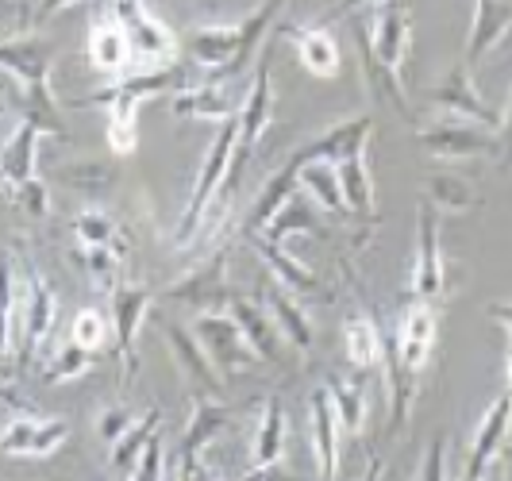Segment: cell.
Listing matches in <instances>:
<instances>
[{
    "label": "cell",
    "instance_id": "cell-1",
    "mask_svg": "<svg viewBox=\"0 0 512 481\" xmlns=\"http://www.w3.org/2000/svg\"><path fill=\"white\" fill-rule=\"evenodd\" d=\"M278 8H282V0H266L243 24L193 27L185 35V47L193 54V62L208 70V85H224L251 66V58H255L262 35L270 31V20L278 16Z\"/></svg>",
    "mask_w": 512,
    "mask_h": 481
},
{
    "label": "cell",
    "instance_id": "cell-2",
    "mask_svg": "<svg viewBox=\"0 0 512 481\" xmlns=\"http://www.w3.org/2000/svg\"><path fill=\"white\" fill-rule=\"evenodd\" d=\"M436 347V312L432 301H412L397 324V335L385 343L382 362L389 366V393H393V431L409 420L416 378L428 366Z\"/></svg>",
    "mask_w": 512,
    "mask_h": 481
},
{
    "label": "cell",
    "instance_id": "cell-3",
    "mask_svg": "<svg viewBox=\"0 0 512 481\" xmlns=\"http://www.w3.org/2000/svg\"><path fill=\"white\" fill-rule=\"evenodd\" d=\"M235 131H239L235 116H231V120H220V131H216V139H212V147H208L205 166H201L197 185H193V193H189V204H185V212H181L178 235H174L178 247H189V243L197 239V231L205 228L208 204H212V197H216L220 181H224V174H228L231 154H235Z\"/></svg>",
    "mask_w": 512,
    "mask_h": 481
},
{
    "label": "cell",
    "instance_id": "cell-4",
    "mask_svg": "<svg viewBox=\"0 0 512 481\" xmlns=\"http://www.w3.org/2000/svg\"><path fill=\"white\" fill-rule=\"evenodd\" d=\"M112 20L124 27L128 47L135 58L154 62V70L158 66H174V58H178V35L162 24L143 0H116L112 4Z\"/></svg>",
    "mask_w": 512,
    "mask_h": 481
},
{
    "label": "cell",
    "instance_id": "cell-5",
    "mask_svg": "<svg viewBox=\"0 0 512 481\" xmlns=\"http://www.w3.org/2000/svg\"><path fill=\"white\" fill-rule=\"evenodd\" d=\"M416 143L432 158H447V162H462V158H493L497 154V131L474 124V120H439L416 131Z\"/></svg>",
    "mask_w": 512,
    "mask_h": 481
},
{
    "label": "cell",
    "instance_id": "cell-6",
    "mask_svg": "<svg viewBox=\"0 0 512 481\" xmlns=\"http://www.w3.org/2000/svg\"><path fill=\"white\" fill-rule=\"evenodd\" d=\"M193 335H197L201 351H205L208 362L216 366L220 378H235L239 370H247V366L255 362V351L247 347L243 331H239V324L231 320L228 312H216V308L201 312L197 324H193Z\"/></svg>",
    "mask_w": 512,
    "mask_h": 481
},
{
    "label": "cell",
    "instance_id": "cell-7",
    "mask_svg": "<svg viewBox=\"0 0 512 481\" xmlns=\"http://www.w3.org/2000/svg\"><path fill=\"white\" fill-rule=\"evenodd\" d=\"M274 120V89H270V54L262 51L255 62V77H251V89L235 112V162H247V154L255 151V143L262 139V131Z\"/></svg>",
    "mask_w": 512,
    "mask_h": 481
},
{
    "label": "cell",
    "instance_id": "cell-8",
    "mask_svg": "<svg viewBox=\"0 0 512 481\" xmlns=\"http://www.w3.org/2000/svg\"><path fill=\"white\" fill-rule=\"evenodd\" d=\"M70 439V424L66 420H43V416H12L4 431H0V455H20V458H47L54 455L62 443Z\"/></svg>",
    "mask_w": 512,
    "mask_h": 481
},
{
    "label": "cell",
    "instance_id": "cell-9",
    "mask_svg": "<svg viewBox=\"0 0 512 481\" xmlns=\"http://www.w3.org/2000/svg\"><path fill=\"white\" fill-rule=\"evenodd\" d=\"M228 424V408L220 405L212 393H201L193 389V408H189V428L181 435V474L193 478V474H208L201 466V455L205 447L224 431Z\"/></svg>",
    "mask_w": 512,
    "mask_h": 481
},
{
    "label": "cell",
    "instance_id": "cell-10",
    "mask_svg": "<svg viewBox=\"0 0 512 481\" xmlns=\"http://www.w3.org/2000/svg\"><path fill=\"white\" fill-rule=\"evenodd\" d=\"M432 104L443 108L447 116L474 120V124L489 127V131H501V127H505V112H501V108H489V104L478 97V89H474L466 66H455L451 74L439 81L436 89H432Z\"/></svg>",
    "mask_w": 512,
    "mask_h": 481
},
{
    "label": "cell",
    "instance_id": "cell-11",
    "mask_svg": "<svg viewBox=\"0 0 512 481\" xmlns=\"http://www.w3.org/2000/svg\"><path fill=\"white\" fill-rule=\"evenodd\" d=\"M154 293L139 289V285H116L112 289V335H116V358L124 362V374H135V339H139V324L151 312Z\"/></svg>",
    "mask_w": 512,
    "mask_h": 481
},
{
    "label": "cell",
    "instance_id": "cell-12",
    "mask_svg": "<svg viewBox=\"0 0 512 481\" xmlns=\"http://www.w3.org/2000/svg\"><path fill=\"white\" fill-rule=\"evenodd\" d=\"M54 316H58V301L47 278L27 266V304H24V339H20V366H27L31 358L43 351V343L51 339Z\"/></svg>",
    "mask_w": 512,
    "mask_h": 481
},
{
    "label": "cell",
    "instance_id": "cell-13",
    "mask_svg": "<svg viewBox=\"0 0 512 481\" xmlns=\"http://www.w3.org/2000/svg\"><path fill=\"white\" fill-rule=\"evenodd\" d=\"M443 293V254H439V208L420 204V239L412 270V301H436Z\"/></svg>",
    "mask_w": 512,
    "mask_h": 481
},
{
    "label": "cell",
    "instance_id": "cell-14",
    "mask_svg": "<svg viewBox=\"0 0 512 481\" xmlns=\"http://www.w3.org/2000/svg\"><path fill=\"white\" fill-rule=\"evenodd\" d=\"M509 389L489 405V412L482 416V424L474 431V443H470V458L462 466V478L466 481H482L493 470V458L505 451V435H509Z\"/></svg>",
    "mask_w": 512,
    "mask_h": 481
},
{
    "label": "cell",
    "instance_id": "cell-15",
    "mask_svg": "<svg viewBox=\"0 0 512 481\" xmlns=\"http://www.w3.org/2000/svg\"><path fill=\"white\" fill-rule=\"evenodd\" d=\"M0 70L20 81V89L51 85V47L39 39H0Z\"/></svg>",
    "mask_w": 512,
    "mask_h": 481
},
{
    "label": "cell",
    "instance_id": "cell-16",
    "mask_svg": "<svg viewBox=\"0 0 512 481\" xmlns=\"http://www.w3.org/2000/svg\"><path fill=\"white\" fill-rule=\"evenodd\" d=\"M409 35H412V20L401 4H385L374 20V35H366L374 58L382 62L389 74H401L405 66V54H409Z\"/></svg>",
    "mask_w": 512,
    "mask_h": 481
},
{
    "label": "cell",
    "instance_id": "cell-17",
    "mask_svg": "<svg viewBox=\"0 0 512 481\" xmlns=\"http://www.w3.org/2000/svg\"><path fill=\"white\" fill-rule=\"evenodd\" d=\"M509 24V0H474V24H470V39H466V70H474L509 35Z\"/></svg>",
    "mask_w": 512,
    "mask_h": 481
},
{
    "label": "cell",
    "instance_id": "cell-18",
    "mask_svg": "<svg viewBox=\"0 0 512 481\" xmlns=\"http://www.w3.org/2000/svg\"><path fill=\"white\" fill-rule=\"evenodd\" d=\"M370 131H374V120H370V116H355V120H347V124H335V127H328L320 139H312L308 147H301V151L293 154V162H308V158L339 162V158H347V154L366 151Z\"/></svg>",
    "mask_w": 512,
    "mask_h": 481
},
{
    "label": "cell",
    "instance_id": "cell-19",
    "mask_svg": "<svg viewBox=\"0 0 512 481\" xmlns=\"http://www.w3.org/2000/svg\"><path fill=\"white\" fill-rule=\"evenodd\" d=\"M308 412H312V451H316V470H320V478H335V470H339V420H335V408H332L328 389H316V393H312Z\"/></svg>",
    "mask_w": 512,
    "mask_h": 481
},
{
    "label": "cell",
    "instance_id": "cell-20",
    "mask_svg": "<svg viewBox=\"0 0 512 481\" xmlns=\"http://www.w3.org/2000/svg\"><path fill=\"white\" fill-rule=\"evenodd\" d=\"M251 243H255L258 258L274 270V278L282 281L285 289H293V293H305V297H320V301H328V289H324V281L316 278L308 266H301L293 254L282 251V243H270V239H262V235H251Z\"/></svg>",
    "mask_w": 512,
    "mask_h": 481
},
{
    "label": "cell",
    "instance_id": "cell-21",
    "mask_svg": "<svg viewBox=\"0 0 512 481\" xmlns=\"http://www.w3.org/2000/svg\"><path fill=\"white\" fill-rule=\"evenodd\" d=\"M282 35L297 47V58L308 74L316 77H335L339 74V47L324 27H301V24H285Z\"/></svg>",
    "mask_w": 512,
    "mask_h": 481
},
{
    "label": "cell",
    "instance_id": "cell-22",
    "mask_svg": "<svg viewBox=\"0 0 512 481\" xmlns=\"http://www.w3.org/2000/svg\"><path fill=\"white\" fill-rule=\"evenodd\" d=\"M166 343H170V355L181 366V374L193 381V389H201V393H216L220 389V374H216V366L201 351L193 331L178 328V324H166Z\"/></svg>",
    "mask_w": 512,
    "mask_h": 481
},
{
    "label": "cell",
    "instance_id": "cell-23",
    "mask_svg": "<svg viewBox=\"0 0 512 481\" xmlns=\"http://www.w3.org/2000/svg\"><path fill=\"white\" fill-rule=\"evenodd\" d=\"M228 316L239 324V331H243L247 347L255 351V358H262V362H278V335H282V331L274 328V320H270L255 301L228 297Z\"/></svg>",
    "mask_w": 512,
    "mask_h": 481
},
{
    "label": "cell",
    "instance_id": "cell-24",
    "mask_svg": "<svg viewBox=\"0 0 512 481\" xmlns=\"http://www.w3.org/2000/svg\"><path fill=\"white\" fill-rule=\"evenodd\" d=\"M174 116H189V120H231L235 112H239V104L228 97V89L224 85H181L178 93H174Z\"/></svg>",
    "mask_w": 512,
    "mask_h": 481
},
{
    "label": "cell",
    "instance_id": "cell-25",
    "mask_svg": "<svg viewBox=\"0 0 512 481\" xmlns=\"http://www.w3.org/2000/svg\"><path fill=\"white\" fill-rule=\"evenodd\" d=\"M285 455V405L278 397H266L262 420L255 431V447H251V474H262L270 466H278Z\"/></svg>",
    "mask_w": 512,
    "mask_h": 481
},
{
    "label": "cell",
    "instance_id": "cell-26",
    "mask_svg": "<svg viewBox=\"0 0 512 481\" xmlns=\"http://www.w3.org/2000/svg\"><path fill=\"white\" fill-rule=\"evenodd\" d=\"M293 162V158H289ZM297 166V189H305L312 201L328 212H347L343 204V189H339V174H335V162L324 158H308V162H293Z\"/></svg>",
    "mask_w": 512,
    "mask_h": 481
},
{
    "label": "cell",
    "instance_id": "cell-27",
    "mask_svg": "<svg viewBox=\"0 0 512 481\" xmlns=\"http://www.w3.org/2000/svg\"><path fill=\"white\" fill-rule=\"evenodd\" d=\"M339 174V189H343V204L355 216H370L374 212V181H370V166H366V151H355L335 162Z\"/></svg>",
    "mask_w": 512,
    "mask_h": 481
},
{
    "label": "cell",
    "instance_id": "cell-28",
    "mask_svg": "<svg viewBox=\"0 0 512 481\" xmlns=\"http://www.w3.org/2000/svg\"><path fill=\"white\" fill-rule=\"evenodd\" d=\"M324 235V228H320V220H316V212H312V204L301 197V193H289L285 197V204L266 220V228L258 231L262 239H270V243H282V239H289V235Z\"/></svg>",
    "mask_w": 512,
    "mask_h": 481
},
{
    "label": "cell",
    "instance_id": "cell-29",
    "mask_svg": "<svg viewBox=\"0 0 512 481\" xmlns=\"http://www.w3.org/2000/svg\"><path fill=\"white\" fill-rule=\"evenodd\" d=\"M39 135H43V131L31 124V120H20V127L12 131V139L0 147V170H4L8 185L35 178V147H39Z\"/></svg>",
    "mask_w": 512,
    "mask_h": 481
},
{
    "label": "cell",
    "instance_id": "cell-30",
    "mask_svg": "<svg viewBox=\"0 0 512 481\" xmlns=\"http://www.w3.org/2000/svg\"><path fill=\"white\" fill-rule=\"evenodd\" d=\"M335 420H339V435H359L366 428V389L359 378H332L328 385Z\"/></svg>",
    "mask_w": 512,
    "mask_h": 481
},
{
    "label": "cell",
    "instance_id": "cell-31",
    "mask_svg": "<svg viewBox=\"0 0 512 481\" xmlns=\"http://www.w3.org/2000/svg\"><path fill=\"white\" fill-rule=\"evenodd\" d=\"M343 347H347V358L359 366V370H370V366H382L385 355V339L374 316H351L343 324Z\"/></svg>",
    "mask_w": 512,
    "mask_h": 481
},
{
    "label": "cell",
    "instance_id": "cell-32",
    "mask_svg": "<svg viewBox=\"0 0 512 481\" xmlns=\"http://www.w3.org/2000/svg\"><path fill=\"white\" fill-rule=\"evenodd\" d=\"M131 58V47H128V35H124V27L116 24V20H101V24L93 27V35H89V62L104 70V74H120L124 66H128Z\"/></svg>",
    "mask_w": 512,
    "mask_h": 481
},
{
    "label": "cell",
    "instance_id": "cell-33",
    "mask_svg": "<svg viewBox=\"0 0 512 481\" xmlns=\"http://www.w3.org/2000/svg\"><path fill=\"white\" fill-rule=\"evenodd\" d=\"M224 266H228V258L216 254L201 270H193L185 281H178V285L170 289V297L189 301V304H220L228 297V293H224Z\"/></svg>",
    "mask_w": 512,
    "mask_h": 481
},
{
    "label": "cell",
    "instance_id": "cell-34",
    "mask_svg": "<svg viewBox=\"0 0 512 481\" xmlns=\"http://www.w3.org/2000/svg\"><path fill=\"white\" fill-rule=\"evenodd\" d=\"M266 308H270L274 328L282 331L297 351H308V347H312V324H308L305 308L293 301L285 289H270V293H266Z\"/></svg>",
    "mask_w": 512,
    "mask_h": 481
},
{
    "label": "cell",
    "instance_id": "cell-35",
    "mask_svg": "<svg viewBox=\"0 0 512 481\" xmlns=\"http://www.w3.org/2000/svg\"><path fill=\"white\" fill-rule=\"evenodd\" d=\"M289 193H297V166H293V162H285L282 170H278L274 178L262 185L255 208H251V216H247V239L266 228V220H270V216L282 208Z\"/></svg>",
    "mask_w": 512,
    "mask_h": 481
},
{
    "label": "cell",
    "instance_id": "cell-36",
    "mask_svg": "<svg viewBox=\"0 0 512 481\" xmlns=\"http://www.w3.org/2000/svg\"><path fill=\"white\" fill-rule=\"evenodd\" d=\"M355 35H359V58H362V74H366V85H370V97H378V101H389L397 104L401 112H409V104H405V89H401V81L397 74H389L382 62L374 58L370 51V43H366V24L355 27Z\"/></svg>",
    "mask_w": 512,
    "mask_h": 481
},
{
    "label": "cell",
    "instance_id": "cell-37",
    "mask_svg": "<svg viewBox=\"0 0 512 481\" xmlns=\"http://www.w3.org/2000/svg\"><path fill=\"white\" fill-rule=\"evenodd\" d=\"M104 108H108V147L112 154H131L135 143H139V101L131 97H104Z\"/></svg>",
    "mask_w": 512,
    "mask_h": 481
},
{
    "label": "cell",
    "instance_id": "cell-38",
    "mask_svg": "<svg viewBox=\"0 0 512 481\" xmlns=\"http://www.w3.org/2000/svg\"><path fill=\"white\" fill-rule=\"evenodd\" d=\"M158 424H162V412H158V408H147V412H143L135 424H128V428H124V435L112 443V470L131 474L135 458H139V451L147 447V439L158 431Z\"/></svg>",
    "mask_w": 512,
    "mask_h": 481
},
{
    "label": "cell",
    "instance_id": "cell-39",
    "mask_svg": "<svg viewBox=\"0 0 512 481\" xmlns=\"http://www.w3.org/2000/svg\"><path fill=\"white\" fill-rule=\"evenodd\" d=\"M74 235L81 239V247H116V251H120L116 220H112L108 212H101V208H85V212H77Z\"/></svg>",
    "mask_w": 512,
    "mask_h": 481
},
{
    "label": "cell",
    "instance_id": "cell-40",
    "mask_svg": "<svg viewBox=\"0 0 512 481\" xmlns=\"http://www.w3.org/2000/svg\"><path fill=\"white\" fill-rule=\"evenodd\" d=\"M77 262L85 266L89 281H93L101 293H112V289H116V270H120V251H116V247H77Z\"/></svg>",
    "mask_w": 512,
    "mask_h": 481
},
{
    "label": "cell",
    "instance_id": "cell-41",
    "mask_svg": "<svg viewBox=\"0 0 512 481\" xmlns=\"http://www.w3.org/2000/svg\"><path fill=\"white\" fill-rule=\"evenodd\" d=\"M428 193H432V208H443V212H462V208H474V189L462 178H451V174H436L428 181Z\"/></svg>",
    "mask_w": 512,
    "mask_h": 481
},
{
    "label": "cell",
    "instance_id": "cell-42",
    "mask_svg": "<svg viewBox=\"0 0 512 481\" xmlns=\"http://www.w3.org/2000/svg\"><path fill=\"white\" fill-rule=\"evenodd\" d=\"M12 324H16V278H12V258L0 254V355L12 351Z\"/></svg>",
    "mask_w": 512,
    "mask_h": 481
},
{
    "label": "cell",
    "instance_id": "cell-43",
    "mask_svg": "<svg viewBox=\"0 0 512 481\" xmlns=\"http://www.w3.org/2000/svg\"><path fill=\"white\" fill-rule=\"evenodd\" d=\"M93 366V351H85V347H77L74 339L54 355V362L47 366V374H43V381L47 385H58V381H74L81 378L85 370Z\"/></svg>",
    "mask_w": 512,
    "mask_h": 481
},
{
    "label": "cell",
    "instance_id": "cell-44",
    "mask_svg": "<svg viewBox=\"0 0 512 481\" xmlns=\"http://www.w3.org/2000/svg\"><path fill=\"white\" fill-rule=\"evenodd\" d=\"M70 339H74L77 347H85V351H97V347H104V339H108V320H104L97 308H81L74 316Z\"/></svg>",
    "mask_w": 512,
    "mask_h": 481
},
{
    "label": "cell",
    "instance_id": "cell-45",
    "mask_svg": "<svg viewBox=\"0 0 512 481\" xmlns=\"http://www.w3.org/2000/svg\"><path fill=\"white\" fill-rule=\"evenodd\" d=\"M12 201L20 204L27 216H35V220H43V216L51 212V197H47V185H43L39 178L16 181V185H12Z\"/></svg>",
    "mask_w": 512,
    "mask_h": 481
},
{
    "label": "cell",
    "instance_id": "cell-46",
    "mask_svg": "<svg viewBox=\"0 0 512 481\" xmlns=\"http://www.w3.org/2000/svg\"><path fill=\"white\" fill-rule=\"evenodd\" d=\"M166 474V451H162V435L154 431L151 439H147V447L139 451V458H135V466H131V478L139 481H158Z\"/></svg>",
    "mask_w": 512,
    "mask_h": 481
},
{
    "label": "cell",
    "instance_id": "cell-47",
    "mask_svg": "<svg viewBox=\"0 0 512 481\" xmlns=\"http://www.w3.org/2000/svg\"><path fill=\"white\" fill-rule=\"evenodd\" d=\"M131 424V412L124 405H112V408H104L101 412V424H97V431H101V439L112 447L120 435H124V428Z\"/></svg>",
    "mask_w": 512,
    "mask_h": 481
},
{
    "label": "cell",
    "instance_id": "cell-48",
    "mask_svg": "<svg viewBox=\"0 0 512 481\" xmlns=\"http://www.w3.org/2000/svg\"><path fill=\"white\" fill-rule=\"evenodd\" d=\"M443 439H436L432 447H428V458H424V466H420V478H443L447 470H443Z\"/></svg>",
    "mask_w": 512,
    "mask_h": 481
},
{
    "label": "cell",
    "instance_id": "cell-49",
    "mask_svg": "<svg viewBox=\"0 0 512 481\" xmlns=\"http://www.w3.org/2000/svg\"><path fill=\"white\" fill-rule=\"evenodd\" d=\"M70 4H77V0H43V4H39V12H35V24L51 20L54 12H62V8H70Z\"/></svg>",
    "mask_w": 512,
    "mask_h": 481
},
{
    "label": "cell",
    "instance_id": "cell-50",
    "mask_svg": "<svg viewBox=\"0 0 512 481\" xmlns=\"http://www.w3.org/2000/svg\"><path fill=\"white\" fill-rule=\"evenodd\" d=\"M0 405L16 408V412H27V401L16 393V389H8V385H0Z\"/></svg>",
    "mask_w": 512,
    "mask_h": 481
},
{
    "label": "cell",
    "instance_id": "cell-51",
    "mask_svg": "<svg viewBox=\"0 0 512 481\" xmlns=\"http://www.w3.org/2000/svg\"><path fill=\"white\" fill-rule=\"evenodd\" d=\"M366 4H382V0H339L335 12H355V8H366Z\"/></svg>",
    "mask_w": 512,
    "mask_h": 481
},
{
    "label": "cell",
    "instance_id": "cell-52",
    "mask_svg": "<svg viewBox=\"0 0 512 481\" xmlns=\"http://www.w3.org/2000/svg\"><path fill=\"white\" fill-rule=\"evenodd\" d=\"M0 193H12V185H8V178H4V170H0Z\"/></svg>",
    "mask_w": 512,
    "mask_h": 481
},
{
    "label": "cell",
    "instance_id": "cell-53",
    "mask_svg": "<svg viewBox=\"0 0 512 481\" xmlns=\"http://www.w3.org/2000/svg\"><path fill=\"white\" fill-rule=\"evenodd\" d=\"M12 12V0H0V16H8Z\"/></svg>",
    "mask_w": 512,
    "mask_h": 481
},
{
    "label": "cell",
    "instance_id": "cell-54",
    "mask_svg": "<svg viewBox=\"0 0 512 481\" xmlns=\"http://www.w3.org/2000/svg\"><path fill=\"white\" fill-rule=\"evenodd\" d=\"M0 116H4V104H0Z\"/></svg>",
    "mask_w": 512,
    "mask_h": 481
}]
</instances>
